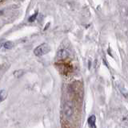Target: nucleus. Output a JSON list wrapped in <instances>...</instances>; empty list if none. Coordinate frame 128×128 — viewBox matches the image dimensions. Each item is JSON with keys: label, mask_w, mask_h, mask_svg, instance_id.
I'll return each mask as SVG.
<instances>
[{"label": "nucleus", "mask_w": 128, "mask_h": 128, "mask_svg": "<svg viewBox=\"0 0 128 128\" xmlns=\"http://www.w3.org/2000/svg\"><path fill=\"white\" fill-rule=\"evenodd\" d=\"M51 51V47L48 44H42L39 46H38L35 50H34V53H35V56H43V55L47 54L49 52Z\"/></svg>", "instance_id": "obj_1"}, {"label": "nucleus", "mask_w": 128, "mask_h": 128, "mask_svg": "<svg viewBox=\"0 0 128 128\" xmlns=\"http://www.w3.org/2000/svg\"><path fill=\"white\" fill-rule=\"evenodd\" d=\"M63 113H64L65 117H66L67 119H71V117L73 116V114H74V106H73V103L71 101H67V102L64 104Z\"/></svg>", "instance_id": "obj_2"}, {"label": "nucleus", "mask_w": 128, "mask_h": 128, "mask_svg": "<svg viewBox=\"0 0 128 128\" xmlns=\"http://www.w3.org/2000/svg\"><path fill=\"white\" fill-rule=\"evenodd\" d=\"M57 56L60 60H65L69 56V53L66 49H60L57 53Z\"/></svg>", "instance_id": "obj_3"}, {"label": "nucleus", "mask_w": 128, "mask_h": 128, "mask_svg": "<svg viewBox=\"0 0 128 128\" xmlns=\"http://www.w3.org/2000/svg\"><path fill=\"white\" fill-rule=\"evenodd\" d=\"M95 121H96V118L95 115H91L88 119V125L90 128H96L95 126Z\"/></svg>", "instance_id": "obj_4"}, {"label": "nucleus", "mask_w": 128, "mask_h": 128, "mask_svg": "<svg viewBox=\"0 0 128 128\" xmlns=\"http://www.w3.org/2000/svg\"><path fill=\"white\" fill-rule=\"evenodd\" d=\"M7 97V92L5 90H2L0 91V102L3 101Z\"/></svg>", "instance_id": "obj_5"}, {"label": "nucleus", "mask_w": 128, "mask_h": 128, "mask_svg": "<svg viewBox=\"0 0 128 128\" xmlns=\"http://www.w3.org/2000/svg\"><path fill=\"white\" fill-rule=\"evenodd\" d=\"M3 46L6 49H10L14 46V43L11 42V41H7V42H5L3 44Z\"/></svg>", "instance_id": "obj_6"}, {"label": "nucleus", "mask_w": 128, "mask_h": 128, "mask_svg": "<svg viewBox=\"0 0 128 128\" xmlns=\"http://www.w3.org/2000/svg\"><path fill=\"white\" fill-rule=\"evenodd\" d=\"M23 75V70H17V71H15L14 73V76L15 77H17V78H19L20 77H22Z\"/></svg>", "instance_id": "obj_7"}, {"label": "nucleus", "mask_w": 128, "mask_h": 128, "mask_svg": "<svg viewBox=\"0 0 128 128\" xmlns=\"http://www.w3.org/2000/svg\"><path fill=\"white\" fill-rule=\"evenodd\" d=\"M37 15H38V12H35V15H32V16H30V17L29 18V22H33V21H35V19H36V17H37Z\"/></svg>", "instance_id": "obj_8"}, {"label": "nucleus", "mask_w": 128, "mask_h": 128, "mask_svg": "<svg viewBox=\"0 0 128 128\" xmlns=\"http://www.w3.org/2000/svg\"><path fill=\"white\" fill-rule=\"evenodd\" d=\"M0 15H2V11H0Z\"/></svg>", "instance_id": "obj_9"}]
</instances>
